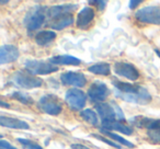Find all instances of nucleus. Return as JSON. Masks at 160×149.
<instances>
[{"instance_id":"393cba45","label":"nucleus","mask_w":160,"mask_h":149,"mask_svg":"<svg viewBox=\"0 0 160 149\" xmlns=\"http://www.w3.org/2000/svg\"><path fill=\"white\" fill-rule=\"evenodd\" d=\"M10 97H11L12 99H14V100H18L19 102L23 103V104L30 105V104H33V102H34V100L29 96V94L23 93V92H19V91L12 92V93L10 94Z\"/></svg>"},{"instance_id":"dca6fc26","label":"nucleus","mask_w":160,"mask_h":149,"mask_svg":"<svg viewBox=\"0 0 160 149\" xmlns=\"http://www.w3.org/2000/svg\"><path fill=\"white\" fill-rule=\"evenodd\" d=\"M0 125L3 127H8V128L12 129H29L30 125L27 122L22 120H18V118L13 117H6V116H0Z\"/></svg>"},{"instance_id":"c756f323","label":"nucleus","mask_w":160,"mask_h":149,"mask_svg":"<svg viewBox=\"0 0 160 149\" xmlns=\"http://www.w3.org/2000/svg\"><path fill=\"white\" fill-rule=\"evenodd\" d=\"M142 0H132V1H129V8H131V9H135L136 7H137L138 5H140V3H142Z\"/></svg>"},{"instance_id":"ddd939ff","label":"nucleus","mask_w":160,"mask_h":149,"mask_svg":"<svg viewBox=\"0 0 160 149\" xmlns=\"http://www.w3.org/2000/svg\"><path fill=\"white\" fill-rule=\"evenodd\" d=\"M76 9H77V5H58L49 8L47 10V14L51 19L56 20L62 17L71 14V12H73Z\"/></svg>"},{"instance_id":"bb28decb","label":"nucleus","mask_w":160,"mask_h":149,"mask_svg":"<svg viewBox=\"0 0 160 149\" xmlns=\"http://www.w3.org/2000/svg\"><path fill=\"white\" fill-rule=\"evenodd\" d=\"M92 136H93L94 138H97V139H99V140H101V142H105V144H108L109 146L114 147V148H116V149H122V147L118 146V144H116V142H112V140L108 139V138H104L103 136L97 135V134H92Z\"/></svg>"},{"instance_id":"cd10ccee","label":"nucleus","mask_w":160,"mask_h":149,"mask_svg":"<svg viewBox=\"0 0 160 149\" xmlns=\"http://www.w3.org/2000/svg\"><path fill=\"white\" fill-rule=\"evenodd\" d=\"M0 149H17L14 146H12L10 142H8L7 140L1 139L0 140Z\"/></svg>"},{"instance_id":"4be33fe9","label":"nucleus","mask_w":160,"mask_h":149,"mask_svg":"<svg viewBox=\"0 0 160 149\" xmlns=\"http://www.w3.org/2000/svg\"><path fill=\"white\" fill-rule=\"evenodd\" d=\"M148 137L152 142H160V120H153L152 124L148 129Z\"/></svg>"},{"instance_id":"4468645a","label":"nucleus","mask_w":160,"mask_h":149,"mask_svg":"<svg viewBox=\"0 0 160 149\" xmlns=\"http://www.w3.org/2000/svg\"><path fill=\"white\" fill-rule=\"evenodd\" d=\"M101 129L103 131H114L118 132V133H122L124 135H132L133 134V128L127 125L123 124L120 121H113V122H102V127Z\"/></svg>"},{"instance_id":"473e14b6","label":"nucleus","mask_w":160,"mask_h":149,"mask_svg":"<svg viewBox=\"0 0 160 149\" xmlns=\"http://www.w3.org/2000/svg\"><path fill=\"white\" fill-rule=\"evenodd\" d=\"M155 53L157 54V55L159 56V58H160V49H158V48H155Z\"/></svg>"},{"instance_id":"f03ea898","label":"nucleus","mask_w":160,"mask_h":149,"mask_svg":"<svg viewBox=\"0 0 160 149\" xmlns=\"http://www.w3.org/2000/svg\"><path fill=\"white\" fill-rule=\"evenodd\" d=\"M46 10L43 6L41 5H36L34 6L32 9H30L28 11V13L25 14L24 23L25 27H27L29 31H35L38 27H41L43 25L45 21V14H46Z\"/></svg>"},{"instance_id":"0eeeda50","label":"nucleus","mask_w":160,"mask_h":149,"mask_svg":"<svg viewBox=\"0 0 160 149\" xmlns=\"http://www.w3.org/2000/svg\"><path fill=\"white\" fill-rule=\"evenodd\" d=\"M24 66L25 69L32 75H49L58 70V67L55 65L42 60H27Z\"/></svg>"},{"instance_id":"5701e85b","label":"nucleus","mask_w":160,"mask_h":149,"mask_svg":"<svg viewBox=\"0 0 160 149\" xmlns=\"http://www.w3.org/2000/svg\"><path fill=\"white\" fill-rule=\"evenodd\" d=\"M80 115H81V117H82L86 122H88L89 124L93 125V126H97V125L99 124L98 115H97V113L93 111V110L86 109V110H83V111H81Z\"/></svg>"},{"instance_id":"423d86ee","label":"nucleus","mask_w":160,"mask_h":149,"mask_svg":"<svg viewBox=\"0 0 160 149\" xmlns=\"http://www.w3.org/2000/svg\"><path fill=\"white\" fill-rule=\"evenodd\" d=\"M65 101L72 111H80L86 105L87 96L81 90L77 89V88H72V89L67 90Z\"/></svg>"},{"instance_id":"7ed1b4c3","label":"nucleus","mask_w":160,"mask_h":149,"mask_svg":"<svg viewBox=\"0 0 160 149\" xmlns=\"http://www.w3.org/2000/svg\"><path fill=\"white\" fill-rule=\"evenodd\" d=\"M12 82L23 89H35L43 86V80L30 72L19 70L12 75Z\"/></svg>"},{"instance_id":"a211bd4d","label":"nucleus","mask_w":160,"mask_h":149,"mask_svg":"<svg viewBox=\"0 0 160 149\" xmlns=\"http://www.w3.org/2000/svg\"><path fill=\"white\" fill-rule=\"evenodd\" d=\"M56 38V33L53 31H41L36 34L35 42L41 46H46Z\"/></svg>"},{"instance_id":"9d476101","label":"nucleus","mask_w":160,"mask_h":149,"mask_svg":"<svg viewBox=\"0 0 160 149\" xmlns=\"http://www.w3.org/2000/svg\"><path fill=\"white\" fill-rule=\"evenodd\" d=\"M60 81L65 86H72V87L82 88L87 83L85 75L82 72H75V71H67L62 73Z\"/></svg>"},{"instance_id":"6e6552de","label":"nucleus","mask_w":160,"mask_h":149,"mask_svg":"<svg viewBox=\"0 0 160 149\" xmlns=\"http://www.w3.org/2000/svg\"><path fill=\"white\" fill-rule=\"evenodd\" d=\"M110 90L104 82L102 81H93L92 85L88 89V98L92 102H101L104 101L109 97Z\"/></svg>"},{"instance_id":"c85d7f7f","label":"nucleus","mask_w":160,"mask_h":149,"mask_svg":"<svg viewBox=\"0 0 160 149\" xmlns=\"http://www.w3.org/2000/svg\"><path fill=\"white\" fill-rule=\"evenodd\" d=\"M89 5H97V7L100 10L105 9V7H107V2L105 1H89Z\"/></svg>"},{"instance_id":"7c9ffc66","label":"nucleus","mask_w":160,"mask_h":149,"mask_svg":"<svg viewBox=\"0 0 160 149\" xmlns=\"http://www.w3.org/2000/svg\"><path fill=\"white\" fill-rule=\"evenodd\" d=\"M71 149H90V148H88L87 146L81 144H72L71 145Z\"/></svg>"},{"instance_id":"412c9836","label":"nucleus","mask_w":160,"mask_h":149,"mask_svg":"<svg viewBox=\"0 0 160 149\" xmlns=\"http://www.w3.org/2000/svg\"><path fill=\"white\" fill-rule=\"evenodd\" d=\"M153 122V118H148V117H144V116H134L129 120L133 126L139 127V128H146L149 129V127L151 126Z\"/></svg>"},{"instance_id":"f8f14e48","label":"nucleus","mask_w":160,"mask_h":149,"mask_svg":"<svg viewBox=\"0 0 160 149\" xmlns=\"http://www.w3.org/2000/svg\"><path fill=\"white\" fill-rule=\"evenodd\" d=\"M19 49L13 45H2L0 47V64L5 65L16 62L19 58Z\"/></svg>"},{"instance_id":"2eb2a0df","label":"nucleus","mask_w":160,"mask_h":149,"mask_svg":"<svg viewBox=\"0 0 160 149\" xmlns=\"http://www.w3.org/2000/svg\"><path fill=\"white\" fill-rule=\"evenodd\" d=\"M94 10L90 7H85L79 11L77 16V27L80 29H86L94 19Z\"/></svg>"},{"instance_id":"1a4fd4ad","label":"nucleus","mask_w":160,"mask_h":149,"mask_svg":"<svg viewBox=\"0 0 160 149\" xmlns=\"http://www.w3.org/2000/svg\"><path fill=\"white\" fill-rule=\"evenodd\" d=\"M114 71L118 76L124 77L127 80L136 81L139 78V72L136 69V67L128 62H118L114 65Z\"/></svg>"},{"instance_id":"f3484780","label":"nucleus","mask_w":160,"mask_h":149,"mask_svg":"<svg viewBox=\"0 0 160 149\" xmlns=\"http://www.w3.org/2000/svg\"><path fill=\"white\" fill-rule=\"evenodd\" d=\"M49 62L53 65H71V66H78L81 64V60L79 58L71 55H59L54 56L49 58Z\"/></svg>"},{"instance_id":"a878e982","label":"nucleus","mask_w":160,"mask_h":149,"mask_svg":"<svg viewBox=\"0 0 160 149\" xmlns=\"http://www.w3.org/2000/svg\"><path fill=\"white\" fill-rule=\"evenodd\" d=\"M18 142L27 149H43L42 146H40L38 144H36V142H32V140H30V139H25V138H18Z\"/></svg>"},{"instance_id":"9b49d317","label":"nucleus","mask_w":160,"mask_h":149,"mask_svg":"<svg viewBox=\"0 0 160 149\" xmlns=\"http://www.w3.org/2000/svg\"><path fill=\"white\" fill-rule=\"evenodd\" d=\"M96 110L100 117L102 118V122H113V121H118L115 113V109H114L113 103H98L96 105Z\"/></svg>"},{"instance_id":"b1692460","label":"nucleus","mask_w":160,"mask_h":149,"mask_svg":"<svg viewBox=\"0 0 160 149\" xmlns=\"http://www.w3.org/2000/svg\"><path fill=\"white\" fill-rule=\"evenodd\" d=\"M101 132H102L103 134H105V135H107V136H109V137L111 138V139L116 140V142H118V144L123 145V146H126V147H128V148H134V147H135V145H134L133 142H128V140L125 139V138L121 137V136H120V135H118V134L112 133V132L103 131V129H101Z\"/></svg>"},{"instance_id":"20e7f679","label":"nucleus","mask_w":160,"mask_h":149,"mask_svg":"<svg viewBox=\"0 0 160 149\" xmlns=\"http://www.w3.org/2000/svg\"><path fill=\"white\" fill-rule=\"evenodd\" d=\"M38 109L43 113L56 116L62 111V104L55 94H44L38 100Z\"/></svg>"},{"instance_id":"6ab92c4d","label":"nucleus","mask_w":160,"mask_h":149,"mask_svg":"<svg viewBox=\"0 0 160 149\" xmlns=\"http://www.w3.org/2000/svg\"><path fill=\"white\" fill-rule=\"evenodd\" d=\"M72 23H73L72 14H68V16L62 17V18L54 20L49 25H51V27L53 30H57V31H60V30H62V29H65V27L71 25Z\"/></svg>"},{"instance_id":"2f4dec72","label":"nucleus","mask_w":160,"mask_h":149,"mask_svg":"<svg viewBox=\"0 0 160 149\" xmlns=\"http://www.w3.org/2000/svg\"><path fill=\"white\" fill-rule=\"evenodd\" d=\"M0 105H1V107H10V105L9 104H6V103L5 102H3V101H0Z\"/></svg>"},{"instance_id":"aec40b11","label":"nucleus","mask_w":160,"mask_h":149,"mask_svg":"<svg viewBox=\"0 0 160 149\" xmlns=\"http://www.w3.org/2000/svg\"><path fill=\"white\" fill-rule=\"evenodd\" d=\"M90 72L94 75H101V76H109L111 73V66L108 62H98L88 68Z\"/></svg>"},{"instance_id":"72a5a7b5","label":"nucleus","mask_w":160,"mask_h":149,"mask_svg":"<svg viewBox=\"0 0 160 149\" xmlns=\"http://www.w3.org/2000/svg\"><path fill=\"white\" fill-rule=\"evenodd\" d=\"M9 2V1H3V0H1V1H0V5H6V3H8Z\"/></svg>"},{"instance_id":"39448f33","label":"nucleus","mask_w":160,"mask_h":149,"mask_svg":"<svg viewBox=\"0 0 160 149\" xmlns=\"http://www.w3.org/2000/svg\"><path fill=\"white\" fill-rule=\"evenodd\" d=\"M135 18L137 21L147 24L160 25V7L159 6H149L136 11Z\"/></svg>"},{"instance_id":"f257e3e1","label":"nucleus","mask_w":160,"mask_h":149,"mask_svg":"<svg viewBox=\"0 0 160 149\" xmlns=\"http://www.w3.org/2000/svg\"><path fill=\"white\" fill-rule=\"evenodd\" d=\"M112 83L115 88V97L122 99L123 101L140 105H146L151 101V96L146 88L118 80H113Z\"/></svg>"}]
</instances>
